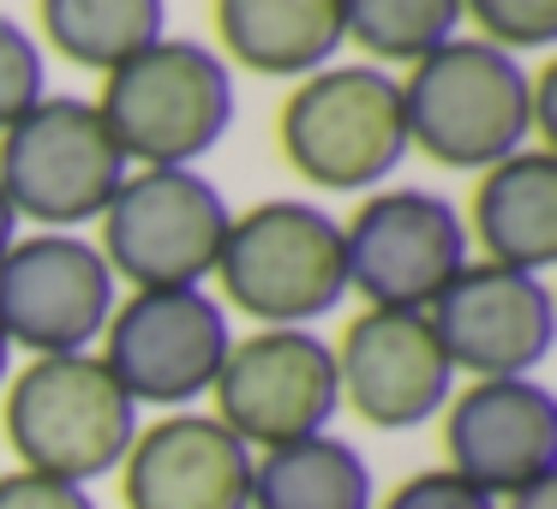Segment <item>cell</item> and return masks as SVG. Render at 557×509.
Returning a JSON list of instances; mask_svg holds the SVG:
<instances>
[{
    "mask_svg": "<svg viewBox=\"0 0 557 509\" xmlns=\"http://www.w3.org/2000/svg\"><path fill=\"white\" fill-rule=\"evenodd\" d=\"M408 145L444 169H497L533 133V78L516 54L480 37H449L413 61L401 85Z\"/></svg>",
    "mask_w": 557,
    "mask_h": 509,
    "instance_id": "1",
    "label": "cell"
},
{
    "mask_svg": "<svg viewBox=\"0 0 557 509\" xmlns=\"http://www.w3.org/2000/svg\"><path fill=\"white\" fill-rule=\"evenodd\" d=\"M138 437V408L97 353H49L13 377L7 396V444L25 473L90 485L126 461Z\"/></svg>",
    "mask_w": 557,
    "mask_h": 509,
    "instance_id": "2",
    "label": "cell"
},
{
    "mask_svg": "<svg viewBox=\"0 0 557 509\" xmlns=\"http://www.w3.org/2000/svg\"><path fill=\"white\" fill-rule=\"evenodd\" d=\"M216 276L222 294L264 330H306L312 318L336 312V300L348 294L342 222L300 198L252 204L228 222Z\"/></svg>",
    "mask_w": 557,
    "mask_h": 509,
    "instance_id": "3",
    "label": "cell"
},
{
    "mask_svg": "<svg viewBox=\"0 0 557 509\" xmlns=\"http://www.w3.org/2000/svg\"><path fill=\"white\" fill-rule=\"evenodd\" d=\"M97 114L121 145V157L145 162V169H186L228 133L234 78L222 54L162 37L114 66Z\"/></svg>",
    "mask_w": 557,
    "mask_h": 509,
    "instance_id": "4",
    "label": "cell"
},
{
    "mask_svg": "<svg viewBox=\"0 0 557 509\" xmlns=\"http://www.w3.org/2000/svg\"><path fill=\"white\" fill-rule=\"evenodd\" d=\"M282 150L318 193H366L408 157L401 85L377 66H324L282 102Z\"/></svg>",
    "mask_w": 557,
    "mask_h": 509,
    "instance_id": "5",
    "label": "cell"
},
{
    "mask_svg": "<svg viewBox=\"0 0 557 509\" xmlns=\"http://www.w3.org/2000/svg\"><path fill=\"white\" fill-rule=\"evenodd\" d=\"M126 181V157L109 138L97 102L42 97L25 121L0 133V193L13 216L42 222L49 234L102 216Z\"/></svg>",
    "mask_w": 557,
    "mask_h": 509,
    "instance_id": "6",
    "label": "cell"
},
{
    "mask_svg": "<svg viewBox=\"0 0 557 509\" xmlns=\"http://www.w3.org/2000/svg\"><path fill=\"white\" fill-rule=\"evenodd\" d=\"M228 204L193 169H145L102 210V264L133 288H198L216 276Z\"/></svg>",
    "mask_w": 557,
    "mask_h": 509,
    "instance_id": "7",
    "label": "cell"
},
{
    "mask_svg": "<svg viewBox=\"0 0 557 509\" xmlns=\"http://www.w3.org/2000/svg\"><path fill=\"white\" fill-rule=\"evenodd\" d=\"M102 336H109L102 365L133 396V408L138 401L181 408L205 396L234 348L228 318L205 288H138L126 306L109 312Z\"/></svg>",
    "mask_w": 557,
    "mask_h": 509,
    "instance_id": "8",
    "label": "cell"
},
{
    "mask_svg": "<svg viewBox=\"0 0 557 509\" xmlns=\"http://www.w3.org/2000/svg\"><path fill=\"white\" fill-rule=\"evenodd\" d=\"M342 258L372 312H425L468 264V228L437 193H377L342 228Z\"/></svg>",
    "mask_w": 557,
    "mask_h": 509,
    "instance_id": "9",
    "label": "cell"
},
{
    "mask_svg": "<svg viewBox=\"0 0 557 509\" xmlns=\"http://www.w3.org/2000/svg\"><path fill=\"white\" fill-rule=\"evenodd\" d=\"M210 389H216V420L246 449H282L318 437L342 408L336 353L312 330H258L234 342Z\"/></svg>",
    "mask_w": 557,
    "mask_h": 509,
    "instance_id": "10",
    "label": "cell"
},
{
    "mask_svg": "<svg viewBox=\"0 0 557 509\" xmlns=\"http://www.w3.org/2000/svg\"><path fill=\"white\" fill-rule=\"evenodd\" d=\"M114 312V270L73 234H30L0 258V336L49 353H85Z\"/></svg>",
    "mask_w": 557,
    "mask_h": 509,
    "instance_id": "11",
    "label": "cell"
},
{
    "mask_svg": "<svg viewBox=\"0 0 557 509\" xmlns=\"http://www.w3.org/2000/svg\"><path fill=\"white\" fill-rule=\"evenodd\" d=\"M449 473L485 497H516L540 480H557V401L533 377H473L444 401Z\"/></svg>",
    "mask_w": 557,
    "mask_h": 509,
    "instance_id": "12",
    "label": "cell"
},
{
    "mask_svg": "<svg viewBox=\"0 0 557 509\" xmlns=\"http://www.w3.org/2000/svg\"><path fill=\"white\" fill-rule=\"evenodd\" d=\"M449 372L528 377L552 353V294L540 276L504 264H461L449 288L425 306Z\"/></svg>",
    "mask_w": 557,
    "mask_h": 509,
    "instance_id": "13",
    "label": "cell"
},
{
    "mask_svg": "<svg viewBox=\"0 0 557 509\" xmlns=\"http://www.w3.org/2000/svg\"><path fill=\"white\" fill-rule=\"evenodd\" d=\"M336 353V384L366 425L413 432L449 401V372L425 312H360Z\"/></svg>",
    "mask_w": 557,
    "mask_h": 509,
    "instance_id": "14",
    "label": "cell"
},
{
    "mask_svg": "<svg viewBox=\"0 0 557 509\" xmlns=\"http://www.w3.org/2000/svg\"><path fill=\"white\" fill-rule=\"evenodd\" d=\"M126 509H252V449L216 413H169L126 449Z\"/></svg>",
    "mask_w": 557,
    "mask_h": 509,
    "instance_id": "15",
    "label": "cell"
},
{
    "mask_svg": "<svg viewBox=\"0 0 557 509\" xmlns=\"http://www.w3.org/2000/svg\"><path fill=\"white\" fill-rule=\"evenodd\" d=\"M473 234L485 240V264L540 276L557 264V157L552 150H516L485 169L473 193Z\"/></svg>",
    "mask_w": 557,
    "mask_h": 509,
    "instance_id": "16",
    "label": "cell"
},
{
    "mask_svg": "<svg viewBox=\"0 0 557 509\" xmlns=\"http://www.w3.org/2000/svg\"><path fill=\"white\" fill-rule=\"evenodd\" d=\"M222 49L264 78H312L342 49V0H216Z\"/></svg>",
    "mask_w": 557,
    "mask_h": 509,
    "instance_id": "17",
    "label": "cell"
},
{
    "mask_svg": "<svg viewBox=\"0 0 557 509\" xmlns=\"http://www.w3.org/2000/svg\"><path fill=\"white\" fill-rule=\"evenodd\" d=\"M372 468L354 444L318 432L252 456V509H372Z\"/></svg>",
    "mask_w": 557,
    "mask_h": 509,
    "instance_id": "18",
    "label": "cell"
},
{
    "mask_svg": "<svg viewBox=\"0 0 557 509\" xmlns=\"http://www.w3.org/2000/svg\"><path fill=\"white\" fill-rule=\"evenodd\" d=\"M42 30L73 66L114 73L162 42V0H42Z\"/></svg>",
    "mask_w": 557,
    "mask_h": 509,
    "instance_id": "19",
    "label": "cell"
},
{
    "mask_svg": "<svg viewBox=\"0 0 557 509\" xmlns=\"http://www.w3.org/2000/svg\"><path fill=\"white\" fill-rule=\"evenodd\" d=\"M461 25V0H342V37L377 61H425Z\"/></svg>",
    "mask_w": 557,
    "mask_h": 509,
    "instance_id": "20",
    "label": "cell"
},
{
    "mask_svg": "<svg viewBox=\"0 0 557 509\" xmlns=\"http://www.w3.org/2000/svg\"><path fill=\"white\" fill-rule=\"evenodd\" d=\"M461 13H473V25L485 30L480 42L504 54L557 42V0H461Z\"/></svg>",
    "mask_w": 557,
    "mask_h": 509,
    "instance_id": "21",
    "label": "cell"
},
{
    "mask_svg": "<svg viewBox=\"0 0 557 509\" xmlns=\"http://www.w3.org/2000/svg\"><path fill=\"white\" fill-rule=\"evenodd\" d=\"M42 102V54L25 25L0 18V133Z\"/></svg>",
    "mask_w": 557,
    "mask_h": 509,
    "instance_id": "22",
    "label": "cell"
},
{
    "mask_svg": "<svg viewBox=\"0 0 557 509\" xmlns=\"http://www.w3.org/2000/svg\"><path fill=\"white\" fill-rule=\"evenodd\" d=\"M372 509H497V497H485L480 485H468L449 468H425V473H413V480H401L396 492Z\"/></svg>",
    "mask_w": 557,
    "mask_h": 509,
    "instance_id": "23",
    "label": "cell"
},
{
    "mask_svg": "<svg viewBox=\"0 0 557 509\" xmlns=\"http://www.w3.org/2000/svg\"><path fill=\"white\" fill-rule=\"evenodd\" d=\"M0 509H97L85 485L49 480V473H0Z\"/></svg>",
    "mask_w": 557,
    "mask_h": 509,
    "instance_id": "24",
    "label": "cell"
},
{
    "mask_svg": "<svg viewBox=\"0 0 557 509\" xmlns=\"http://www.w3.org/2000/svg\"><path fill=\"white\" fill-rule=\"evenodd\" d=\"M497 509H557V480H540V485H528V492L504 497Z\"/></svg>",
    "mask_w": 557,
    "mask_h": 509,
    "instance_id": "25",
    "label": "cell"
},
{
    "mask_svg": "<svg viewBox=\"0 0 557 509\" xmlns=\"http://www.w3.org/2000/svg\"><path fill=\"white\" fill-rule=\"evenodd\" d=\"M13 240H18V216H13V204H7V193H0V258H7Z\"/></svg>",
    "mask_w": 557,
    "mask_h": 509,
    "instance_id": "26",
    "label": "cell"
},
{
    "mask_svg": "<svg viewBox=\"0 0 557 509\" xmlns=\"http://www.w3.org/2000/svg\"><path fill=\"white\" fill-rule=\"evenodd\" d=\"M7 353H13V342L0 336V384H7Z\"/></svg>",
    "mask_w": 557,
    "mask_h": 509,
    "instance_id": "27",
    "label": "cell"
}]
</instances>
